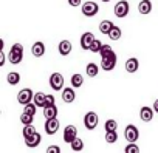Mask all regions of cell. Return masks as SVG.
I'll use <instances>...</instances> for the list:
<instances>
[{
  "label": "cell",
  "mask_w": 158,
  "mask_h": 153,
  "mask_svg": "<svg viewBox=\"0 0 158 153\" xmlns=\"http://www.w3.org/2000/svg\"><path fill=\"white\" fill-rule=\"evenodd\" d=\"M8 60L14 65L20 63L23 60V46L20 43H14L10 50V54H8Z\"/></svg>",
  "instance_id": "6da1fadb"
},
{
  "label": "cell",
  "mask_w": 158,
  "mask_h": 153,
  "mask_svg": "<svg viewBox=\"0 0 158 153\" xmlns=\"http://www.w3.org/2000/svg\"><path fill=\"white\" fill-rule=\"evenodd\" d=\"M129 11H130V5H129V2H126V0H119L113 8V13L118 19H124L129 14Z\"/></svg>",
  "instance_id": "7a4b0ae2"
},
{
  "label": "cell",
  "mask_w": 158,
  "mask_h": 153,
  "mask_svg": "<svg viewBox=\"0 0 158 153\" xmlns=\"http://www.w3.org/2000/svg\"><path fill=\"white\" fill-rule=\"evenodd\" d=\"M81 10H82V14H84L85 17H93V16H96L98 11H99L98 3H96V2H92V0L82 3V8H81Z\"/></svg>",
  "instance_id": "3957f363"
},
{
  "label": "cell",
  "mask_w": 158,
  "mask_h": 153,
  "mask_svg": "<svg viewBox=\"0 0 158 153\" xmlns=\"http://www.w3.org/2000/svg\"><path fill=\"white\" fill-rule=\"evenodd\" d=\"M33 99H34V93H33L31 88H23V90H20L19 95H17V102H19L20 105H27V104H30Z\"/></svg>",
  "instance_id": "277c9868"
},
{
  "label": "cell",
  "mask_w": 158,
  "mask_h": 153,
  "mask_svg": "<svg viewBox=\"0 0 158 153\" xmlns=\"http://www.w3.org/2000/svg\"><path fill=\"white\" fill-rule=\"evenodd\" d=\"M98 122H99V118H98V115L95 111H89L84 116V125H85L87 130H95L96 125H98Z\"/></svg>",
  "instance_id": "5b68a950"
},
{
  "label": "cell",
  "mask_w": 158,
  "mask_h": 153,
  "mask_svg": "<svg viewBox=\"0 0 158 153\" xmlns=\"http://www.w3.org/2000/svg\"><path fill=\"white\" fill-rule=\"evenodd\" d=\"M124 136L127 139V142H136L138 138H139V130L136 128V125L133 124H129L124 130Z\"/></svg>",
  "instance_id": "8992f818"
},
{
  "label": "cell",
  "mask_w": 158,
  "mask_h": 153,
  "mask_svg": "<svg viewBox=\"0 0 158 153\" xmlns=\"http://www.w3.org/2000/svg\"><path fill=\"white\" fill-rule=\"evenodd\" d=\"M50 87L54 91H60L62 90V87H64V76L60 73H53L50 76Z\"/></svg>",
  "instance_id": "52a82bcc"
},
{
  "label": "cell",
  "mask_w": 158,
  "mask_h": 153,
  "mask_svg": "<svg viewBox=\"0 0 158 153\" xmlns=\"http://www.w3.org/2000/svg\"><path fill=\"white\" fill-rule=\"evenodd\" d=\"M59 127H60V124H59L57 118H51V119H47L44 128H45V133L47 135H54L59 130Z\"/></svg>",
  "instance_id": "ba28073f"
},
{
  "label": "cell",
  "mask_w": 158,
  "mask_h": 153,
  "mask_svg": "<svg viewBox=\"0 0 158 153\" xmlns=\"http://www.w3.org/2000/svg\"><path fill=\"white\" fill-rule=\"evenodd\" d=\"M76 138H77V128L74 125H67L64 128V141L67 144H71V141Z\"/></svg>",
  "instance_id": "9c48e42d"
},
{
  "label": "cell",
  "mask_w": 158,
  "mask_h": 153,
  "mask_svg": "<svg viewBox=\"0 0 158 153\" xmlns=\"http://www.w3.org/2000/svg\"><path fill=\"white\" fill-rule=\"evenodd\" d=\"M153 113H155L153 107L144 105V107H141V110H139V118H141V121H144V122H150V121L153 119Z\"/></svg>",
  "instance_id": "30bf717a"
},
{
  "label": "cell",
  "mask_w": 158,
  "mask_h": 153,
  "mask_svg": "<svg viewBox=\"0 0 158 153\" xmlns=\"http://www.w3.org/2000/svg\"><path fill=\"white\" fill-rule=\"evenodd\" d=\"M76 99V93H74V87H67L62 90V101L67 102V104H71L74 102Z\"/></svg>",
  "instance_id": "8fae6325"
},
{
  "label": "cell",
  "mask_w": 158,
  "mask_h": 153,
  "mask_svg": "<svg viewBox=\"0 0 158 153\" xmlns=\"http://www.w3.org/2000/svg\"><path fill=\"white\" fill-rule=\"evenodd\" d=\"M95 40V36H93V33H90V31H87V33H84L82 34V37H81V48L82 50H90V45H92V42Z\"/></svg>",
  "instance_id": "7c38bea8"
},
{
  "label": "cell",
  "mask_w": 158,
  "mask_h": 153,
  "mask_svg": "<svg viewBox=\"0 0 158 153\" xmlns=\"http://www.w3.org/2000/svg\"><path fill=\"white\" fill-rule=\"evenodd\" d=\"M138 11L143 16L150 14L152 13V2H150V0H141V2L138 3Z\"/></svg>",
  "instance_id": "4fadbf2b"
},
{
  "label": "cell",
  "mask_w": 158,
  "mask_h": 153,
  "mask_svg": "<svg viewBox=\"0 0 158 153\" xmlns=\"http://www.w3.org/2000/svg\"><path fill=\"white\" fill-rule=\"evenodd\" d=\"M116 60L118 57H107V59H102L101 60V68L104 71H112L115 66H116Z\"/></svg>",
  "instance_id": "5bb4252c"
},
{
  "label": "cell",
  "mask_w": 158,
  "mask_h": 153,
  "mask_svg": "<svg viewBox=\"0 0 158 153\" xmlns=\"http://www.w3.org/2000/svg\"><path fill=\"white\" fill-rule=\"evenodd\" d=\"M124 66H126V71L127 73H136L138 68H139V62H138L136 57H130V59L126 60V65Z\"/></svg>",
  "instance_id": "9a60e30c"
},
{
  "label": "cell",
  "mask_w": 158,
  "mask_h": 153,
  "mask_svg": "<svg viewBox=\"0 0 158 153\" xmlns=\"http://www.w3.org/2000/svg\"><path fill=\"white\" fill-rule=\"evenodd\" d=\"M44 116H45V119L57 118V107L54 104H47L44 107Z\"/></svg>",
  "instance_id": "2e32d148"
},
{
  "label": "cell",
  "mask_w": 158,
  "mask_h": 153,
  "mask_svg": "<svg viewBox=\"0 0 158 153\" xmlns=\"http://www.w3.org/2000/svg\"><path fill=\"white\" fill-rule=\"evenodd\" d=\"M40 141H42V136H40L39 131H37L36 135H33V136H30V138H25V145H27L28 148H34V147H37V145L40 144Z\"/></svg>",
  "instance_id": "e0dca14e"
},
{
  "label": "cell",
  "mask_w": 158,
  "mask_h": 153,
  "mask_svg": "<svg viewBox=\"0 0 158 153\" xmlns=\"http://www.w3.org/2000/svg\"><path fill=\"white\" fill-rule=\"evenodd\" d=\"M31 53L34 57H42L45 54V45L44 42H34L33 46H31Z\"/></svg>",
  "instance_id": "ac0fdd59"
},
{
  "label": "cell",
  "mask_w": 158,
  "mask_h": 153,
  "mask_svg": "<svg viewBox=\"0 0 158 153\" xmlns=\"http://www.w3.org/2000/svg\"><path fill=\"white\" fill-rule=\"evenodd\" d=\"M57 48H59V54H60V56H64V57H65V56H68V54L71 53V50H73V46H71V42H70V40H62V42L59 43V46H57Z\"/></svg>",
  "instance_id": "d6986e66"
},
{
  "label": "cell",
  "mask_w": 158,
  "mask_h": 153,
  "mask_svg": "<svg viewBox=\"0 0 158 153\" xmlns=\"http://www.w3.org/2000/svg\"><path fill=\"white\" fill-rule=\"evenodd\" d=\"M33 102L37 105V107H45L47 105V95L45 93H42V91H37V93H34V99H33Z\"/></svg>",
  "instance_id": "ffe728a7"
},
{
  "label": "cell",
  "mask_w": 158,
  "mask_h": 153,
  "mask_svg": "<svg viewBox=\"0 0 158 153\" xmlns=\"http://www.w3.org/2000/svg\"><path fill=\"white\" fill-rule=\"evenodd\" d=\"M85 73H87L89 78H95V76H98V73H99V66L95 62H90V63H87Z\"/></svg>",
  "instance_id": "44dd1931"
},
{
  "label": "cell",
  "mask_w": 158,
  "mask_h": 153,
  "mask_svg": "<svg viewBox=\"0 0 158 153\" xmlns=\"http://www.w3.org/2000/svg\"><path fill=\"white\" fill-rule=\"evenodd\" d=\"M70 82H71V87H74V88H79V87H82V84H84V76L82 74H73L71 76V79H70Z\"/></svg>",
  "instance_id": "7402d4cb"
},
{
  "label": "cell",
  "mask_w": 158,
  "mask_h": 153,
  "mask_svg": "<svg viewBox=\"0 0 158 153\" xmlns=\"http://www.w3.org/2000/svg\"><path fill=\"white\" fill-rule=\"evenodd\" d=\"M6 81H8L10 85H17V84L20 82V74H19L17 71H11V73H8V76H6Z\"/></svg>",
  "instance_id": "603a6c76"
},
{
  "label": "cell",
  "mask_w": 158,
  "mask_h": 153,
  "mask_svg": "<svg viewBox=\"0 0 158 153\" xmlns=\"http://www.w3.org/2000/svg\"><path fill=\"white\" fill-rule=\"evenodd\" d=\"M113 26H115L113 22H110V20H102V22L99 23V31H101L102 34H109Z\"/></svg>",
  "instance_id": "cb8c5ba5"
},
{
  "label": "cell",
  "mask_w": 158,
  "mask_h": 153,
  "mask_svg": "<svg viewBox=\"0 0 158 153\" xmlns=\"http://www.w3.org/2000/svg\"><path fill=\"white\" fill-rule=\"evenodd\" d=\"M70 147H71V150H73V151H81V150L84 148V141H82L81 138H76V139H73V141H71Z\"/></svg>",
  "instance_id": "d4e9b609"
},
{
  "label": "cell",
  "mask_w": 158,
  "mask_h": 153,
  "mask_svg": "<svg viewBox=\"0 0 158 153\" xmlns=\"http://www.w3.org/2000/svg\"><path fill=\"white\" fill-rule=\"evenodd\" d=\"M36 133H37V130H36V127H34L33 124L23 125V131H22L23 138H30V136H33V135H36Z\"/></svg>",
  "instance_id": "484cf974"
},
{
  "label": "cell",
  "mask_w": 158,
  "mask_h": 153,
  "mask_svg": "<svg viewBox=\"0 0 158 153\" xmlns=\"http://www.w3.org/2000/svg\"><path fill=\"white\" fill-rule=\"evenodd\" d=\"M107 36H109L112 40H119V39H121V28H119V26H113L112 31H110Z\"/></svg>",
  "instance_id": "4316f807"
},
{
  "label": "cell",
  "mask_w": 158,
  "mask_h": 153,
  "mask_svg": "<svg viewBox=\"0 0 158 153\" xmlns=\"http://www.w3.org/2000/svg\"><path fill=\"white\" fill-rule=\"evenodd\" d=\"M118 141V133L115 131H106V142L107 144H115Z\"/></svg>",
  "instance_id": "83f0119b"
},
{
  "label": "cell",
  "mask_w": 158,
  "mask_h": 153,
  "mask_svg": "<svg viewBox=\"0 0 158 153\" xmlns=\"http://www.w3.org/2000/svg\"><path fill=\"white\" fill-rule=\"evenodd\" d=\"M104 128H106V131H115L118 128V122L115 119H109V121H106Z\"/></svg>",
  "instance_id": "f1b7e54d"
},
{
  "label": "cell",
  "mask_w": 158,
  "mask_h": 153,
  "mask_svg": "<svg viewBox=\"0 0 158 153\" xmlns=\"http://www.w3.org/2000/svg\"><path fill=\"white\" fill-rule=\"evenodd\" d=\"M102 42L99 40V39H95L93 42H92V45H90V51L92 53H99L101 51V48H102Z\"/></svg>",
  "instance_id": "f546056e"
},
{
  "label": "cell",
  "mask_w": 158,
  "mask_h": 153,
  "mask_svg": "<svg viewBox=\"0 0 158 153\" xmlns=\"http://www.w3.org/2000/svg\"><path fill=\"white\" fill-rule=\"evenodd\" d=\"M23 111H25V113H30V115H33V116H34V115L37 113V105H36L34 102H33V104L30 102V104L23 105Z\"/></svg>",
  "instance_id": "4dcf8cb0"
},
{
  "label": "cell",
  "mask_w": 158,
  "mask_h": 153,
  "mask_svg": "<svg viewBox=\"0 0 158 153\" xmlns=\"http://www.w3.org/2000/svg\"><path fill=\"white\" fill-rule=\"evenodd\" d=\"M33 118H34L33 115H30V113H25V111H23V113L20 115V122H22L23 125L33 124Z\"/></svg>",
  "instance_id": "1f68e13d"
},
{
  "label": "cell",
  "mask_w": 158,
  "mask_h": 153,
  "mask_svg": "<svg viewBox=\"0 0 158 153\" xmlns=\"http://www.w3.org/2000/svg\"><path fill=\"white\" fill-rule=\"evenodd\" d=\"M126 153H139V147L135 144V142H129V145L124 148Z\"/></svg>",
  "instance_id": "d6a6232c"
},
{
  "label": "cell",
  "mask_w": 158,
  "mask_h": 153,
  "mask_svg": "<svg viewBox=\"0 0 158 153\" xmlns=\"http://www.w3.org/2000/svg\"><path fill=\"white\" fill-rule=\"evenodd\" d=\"M47 153H60V147H57V145H50V147L47 148Z\"/></svg>",
  "instance_id": "836d02e7"
},
{
  "label": "cell",
  "mask_w": 158,
  "mask_h": 153,
  "mask_svg": "<svg viewBox=\"0 0 158 153\" xmlns=\"http://www.w3.org/2000/svg\"><path fill=\"white\" fill-rule=\"evenodd\" d=\"M81 3H82V0H68V5H70V6H73V8L79 6Z\"/></svg>",
  "instance_id": "e575fe53"
},
{
  "label": "cell",
  "mask_w": 158,
  "mask_h": 153,
  "mask_svg": "<svg viewBox=\"0 0 158 153\" xmlns=\"http://www.w3.org/2000/svg\"><path fill=\"white\" fill-rule=\"evenodd\" d=\"M6 62V56H5V51L2 50V53H0V66H3Z\"/></svg>",
  "instance_id": "d590c367"
},
{
  "label": "cell",
  "mask_w": 158,
  "mask_h": 153,
  "mask_svg": "<svg viewBox=\"0 0 158 153\" xmlns=\"http://www.w3.org/2000/svg\"><path fill=\"white\" fill-rule=\"evenodd\" d=\"M47 104H54V96L53 95H47Z\"/></svg>",
  "instance_id": "8d00e7d4"
},
{
  "label": "cell",
  "mask_w": 158,
  "mask_h": 153,
  "mask_svg": "<svg viewBox=\"0 0 158 153\" xmlns=\"http://www.w3.org/2000/svg\"><path fill=\"white\" fill-rule=\"evenodd\" d=\"M153 110H155V111L158 113V99H156V101L153 102Z\"/></svg>",
  "instance_id": "74e56055"
},
{
  "label": "cell",
  "mask_w": 158,
  "mask_h": 153,
  "mask_svg": "<svg viewBox=\"0 0 158 153\" xmlns=\"http://www.w3.org/2000/svg\"><path fill=\"white\" fill-rule=\"evenodd\" d=\"M101 2H104V3H107V2H110V0H101Z\"/></svg>",
  "instance_id": "f35d334b"
}]
</instances>
